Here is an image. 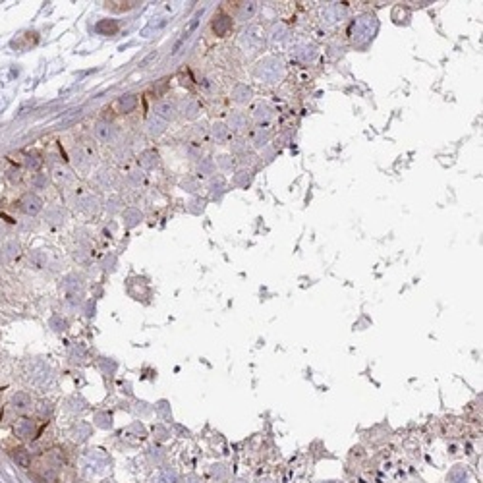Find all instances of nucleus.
I'll return each instance as SVG.
<instances>
[{
    "mask_svg": "<svg viewBox=\"0 0 483 483\" xmlns=\"http://www.w3.org/2000/svg\"><path fill=\"white\" fill-rule=\"evenodd\" d=\"M16 433L19 439H35L37 437V425L31 419H19L16 425Z\"/></svg>",
    "mask_w": 483,
    "mask_h": 483,
    "instance_id": "obj_1",
    "label": "nucleus"
},
{
    "mask_svg": "<svg viewBox=\"0 0 483 483\" xmlns=\"http://www.w3.org/2000/svg\"><path fill=\"white\" fill-rule=\"evenodd\" d=\"M12 408L16 410V412H19V414H23V412H27L29 408H31V398H29L25 393H18V395L12 396Z\"/></svg>",
    "mask_w": 483,
    "mask_h": 483,
    "instance_id": "obj_2",
    "label": "nucleus"
},
{
    "mask_svg": "<svg viewBox=\"0 0 483 483\" xmlns=\"http://www.w3.org/2000/svg\"><path fill=\"white\" fill-rule=\"evenodd\" d=\"M19 205H21V211L29 213V215H35V213L41 209V199H39L37 195H25V197L19 201Z\"/></svg>",
    "mask_w": 483,
    "mask_h": 483,
    "instance_id": "obj_3",
    "label": "nucleus"
},
{
    "mask_svg": "<svg viewBox=\"0 0 483 483\" xmlns=\"http://www.w3.org/2000/svg\"><path fill=\"white\" fill-rule=\"evenodd\" d=\"M12 460L18 464L19 468H29L31 466V454L25 448H14L12 450Z\"/></svg>",
    "mask_w": 483,
    "mask_h": 483,
    "instance_id": "obj_4",
    "label": "nucleus"
},
{
    "mask_svg": "<svg viewBox=\"0 0 483 483\" xmlns=\"http://www.w3.org/2000/svg\"><path fill=\"white\" fill-rule=\"evenodd\" d=\"M153 483H178V479H176V475L172 472L163 470V472H159L153 477Z\"/></svg>",
    "mask_w": 483,
    "mask_h": 483,
    "instance_id": "obj_5",
    "label": "nucleus"
},
{
    "mask_svg": "<svg viewBox=\"0 0 483 483\" xmlns=\"http://www.w3.org/2000/svg\"><path fill=\"white\" fill-rule=\"evenodd\" d=\"M47 460L52 464H64V452L60 448H50L47 452Z\"/></svg>",
    "mask_w": 483,
    "mask_h": 483,
    "instance_id": "obj_6",
    "label": "nucleus"
},
{
    "mask_svg": "<svg viewBox=\"0 0 483 483\" xmlns=\"http://www.w3.org/2000/svg\"><path fill=\"white\" fill-rule=\"evenodd\" d=\"M448 481L450 483H464L466 481V472H464V468H454L452 472H450V475H448Z\"/></svg>",
    "mask_w": 483,
    "mask_h": 483,
    "instance_id": "obj_7",
    "label": "nucleus"
},
{
    "mask_svg": "<svg viewBox=\"0 0 483 483\" xmlns=\"http://www.w3.org/2000/svg\"><path fill=\"white\" fill-rule=\"evenodd\" d=\"M116 29H118V25H116L114 21H103V23L97 25V31H99V33H108V35H112Z\"/></svg>",
    "mask_w": 483,
    "mask_h": 483,
    "instance_id": "obj_8",
    "label": "nucleus"
},
{
    "mask_svg": "<svg viewBox=\"0 0 483 483\" xmlns=\"http://www.w3.org/2000/svg\"><path fill=\"white\" fill-rule=\"evenodd\" d=\"M186 481H188V483H197V477H193V475H192V477H188Z\"/></svg>",
    "mask_w": 483,
    "mask_h": 483,
    "instance_id": "obj_9",
    "label": "nucleus"
}]
</instances>
